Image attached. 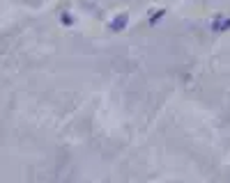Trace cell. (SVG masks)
<instances>
[{"instance_id":"6da1fadb","label":"cell","mask_w":230,"mask_h":183,"mask_svg":"<svg viewBox=\"0 0 230 183\" xmlns=\"http://www.w3.org/2000/svg\"><path fill=\"white\" fill-rule=\"evenodd\" d=\"M115 19H117V21H113V23H110V30H113V32L122 30V28L127 25V14H120V16H115Z\"/></svg>"},{"instance_id":"7a4b0ae2","label":"cell","mask_w":230,"mask_h":183,"mask_svg":"<svg viewBox=\"0 0 230 183\" xmlns=\"http://www.w3.org/2000/svg\"><path fill=\"white\" fill-rule=\"evenodd\" d=\"M60 19H62V23H64V25H72V23H74V16H72V14H62Z\"/></svg>"},{"instance_id":"3957f363","label":"cell","mask_w":230,"mask_h":183,"mask_svg":"<svg viewBox=\"0 0 230 183\" xmlns=\"http://www.w3.org/2000/svg\"><path fill=\"white\" fill-rule=\"evenodd\" d=\"M161 16H163V9H161V11H157V14L152 16V21H150V23H152V25H154V23H157L159 19H161Z\"/></svg>"}]
</instances>
